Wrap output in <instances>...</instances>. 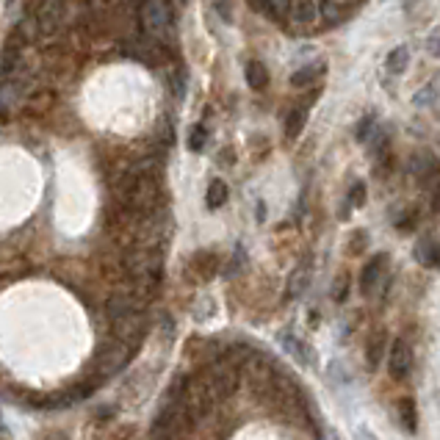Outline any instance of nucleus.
<instances>
[{
  "label": "nucleus",
  "mask_w": 440,
  "mask_h": 440,
  "mask_svg": "<svg viewBox=\"0 0 440 440\" xmlns=\"http://www.w3.org/2000/svg\"><path fill=\"white\" fill-rule=\"evenodd\" d=\"M177 401L183 404V410H186L194 421H200V418L216 404V399L211 394V388H208L202 371H197V374H191V377L183 380V385H180V391H177Z\"/></svg>",
  "instance_id": "1"
},
{
  "label": "nucleus",
  "mask_w": 440,
  "mask_h": 440,
  "mask_svg": "<svg viewBox=\"0 0 440 440\" xmlns=\"http://www.w3.org/2000/svg\"><path fill=\"white\" fill-rule=\"evenodd\" d=\"M191 424H194V418L183 410V404L175 399V401H169L158 413L155 427H153V435H155V440H183L188 435Z\"/></svg>",
  "instance_id": "2"
},
{
  "label": "nucleus",
  "mask_w": 440,
  "mask_h": 440,
  "mask_svg": "<svg viewBox=\"0 0 440 440\" xmlns=\"http://www.w3.org/2000/svg\"><path fill=\"white\" fill-rule=\"evenodd\" d=\"M141 25H144L147 37L164 42L167 31L172 25V6H169V0H144L141 3Z\"/></svg>",
  "instance_id": "3"
},
{
  "label": "nucleus",
  "mask_w": 440,
  "mask_h": 440,
  "mask_svg": "<svg viewBox=\"0 0 440 440\" xmlns=\"http://www.w3.org/2000/svg\"><path fill=\"white\" fill-rule=\"evenodd\" d=\"M64 11H67L64 0H42L37 14H34V20H28L25 28H31V37H44L47 39V37H53L58 31V25L64 20Z\"/></svg>",
  "instance_id": "4"
},
{
  "label": "nucleus",
  "mask_w": 440,
  "mask_h": 440,
  "mask_svg": "<svg viewBox=\"0 0 440 440\" xmlns=\"http://www.w3.org/2000/svg\"><path fill=\"white\" fill-rule=\"evenodd\" d=\"M161 255L158 252H153V250H141V252H133L131 258H128V271H131V277L138 283V285H144V288H155L158 285V280H161Z\"/></svg>",
  "instance_id": "5"
},
{
  "label": "nucleus",
  "mask_w": 440,
  "mask_h": 440,
  "mask_svg": "<svg viewBox=\"0 0 440 440\" xmlns=\"http://www.w3.org/2000/svg\"><path fill=\"white\" fill-rule=\"evenodd\" d=\"M111 327H114L117 341H122V344H128V347H136L138 338H141V332H144V316H141L138 310H131V313H125V316L111 318Z\"/></svg>",
  "instance_id": "6"
},
{
  "label": "nucleus",
  "mask_w": 440,
  "mask_h": 440,
  "mask_svg": "<svg viewBox=\"0 0 440 440\" xmlns=\"http://www.w3.org/2000/svg\"><path fill=\"white\" fill-rule=\"evenodd\" d=\"M388 371H391V377H394L396 382L410 377V371H413V349H410L407 341L396 338V341L391 344V352H388Z\"/></svg>",
  "instance_id": "7"
},
{
  "label": "nucleus",
  "mask_w": 440,
  "mask_h": 440,
  "mask_svg": "<svg viewBox=\"0 0 440 440\" xmlns=\"http://www.w3.org/2000/svg\"><path fill=\"white\" fill-rule=\"evenodd\" d=\"M385 268H388V255L385 252H380L377 258H371L368 264L363 266V271H360V294L363 297H371L377 291V285L385 277Z\"/></svg>",
  "instance_id": "8"
},
{
  "label": "nucleus",
  "mask_w": 440,
  "mask_h": 440,
  "mask_svg": "<svg viewBox=\"0 0 440 440\" xmlns=\"http://www.w3.org/2000/svg\"><path fill=\"white\" fill-rule=\"evenodd\" d=\"M131 349L128 344H117V347H108L105 352H100L97 357V365H100V374H103V380L108 377V374H117V371H122L125 368V363L131 360Z\"/></svg>",
  "instance_id": "9"
},
{
  "label": "nucleus",
  "mask_w": 440,
  "mask_h": 440,
  "mask_svg": "<svg viewBox=\"0 0 440 440\" xmlns=\"http://www.w3.org/2000/svg\"><path fill=\"white\" fill-rule=\"evenodd\" d=\"M288 14H291V20L299 28H310L321 17V3L318 0H291L288 3Z\"/></svg>",
  "instance_id": "10"
},
{
  "label": "nucleus",
  "mask_w": 440,
  "mask_h": 440,
  "mask_svg": "<svg viewBox=\"0 0 440 440\" xmlns=\"http://www.w3.org/2000/svg\"><path fill=\"white\" fill-rule=\"evenodd\" d=\"M415 261L421 266H429V268H440V235L429 233V235H421V241L415 244L413 250Z\"/></svg>",
  "instance_id": "11"
},
{
  "label": "nucleus",
  "mask_w": 440,
  "mask_h": 440,
  "mask_svg": "<svg viewBox=\"0 0 440 440\" xmlns=\"http://www.w3.org/2000/svg\"><path fill=\"white\" fill-rule=\"evenodd\" d=\"M385 344H388L385 330H377V332L368 338V344H365V363H368V368H377V365L382 363V357H385Z\"/></svg>",
  "instance_id": "12"
},
{
  "label": "nucleus",
  "mask_w": 440,
  "mask_h": 440,
  "mask_svg": "<svg viewBox=\"0 0 440 440\" xmlns=\"http://www.w3.org/2000/svg\"><path fill=\"white\" fill-rule=\"evenodd\" d=\"M324 72H327V64H324V61H313V64L302 67V70H297V72L291 75V86L305 89V86H310V84H316Z\"/></svg>",
  "instance_id": "13"
},
{
  "label": "nucleus",
  "mask_w": 440,
  "mask_h": 440,
  "mask_svg": "<svg viewBox=\"0 0 440 440\" xmlns=\"http://www.w3.org/2000/svg\"><path fill=\"white\" fill-rule=\"evenodd\" d=\"M438 100H440V72H435L424 86L413 94V103L421 108V105H432V103H438Z\"/></svg>",
  "instance_id": "14"
},
{
  "label": "nucleus",
  "mask_w": 440,
  "mask_h": 440,
  "mask_svg": "<svg viewBox=\"0 0 440 440\" xmlns=\"http://www.w3.org/2000/svg\"><path fill=\"white\" fill-rule=\"evenodd\" d=\"M399 421L407 432H415L418 429V410H415V399L413 396H401L399 399Z\"/></svg>",
  "instance_id": "15"
},
{
  "label": "nucleus",
  "mask_w": 440,
  "mask_h": 440,
  "mask_svg": "<svg viewBox=\"0 0 440 440\" xmlns=\"http://www.w3.org/2000/svg\"><path fill=\"white\" fill-rule=\"evenodd\" d=\"M305 119H308V108L305 105H299V108H291L288 111V117H285V138H297L302 128H305Z\"/></svg>",
  "instance_id": "16"
},
{
  "label": "nucleus",
  "mask_w": 440,
  "mask_h": 440,
  "mask_svg": "<svg viewBox=\"0 0 440 440\" xmlns=\"http://www.w3.org/2000/svg\"><path fill=\"white\" fill-rule=\"evenodd\" d=\"M407 64H410V50H407V44L394 47L391 56H388V61H385V67H388L391 75H401V72L407 70Z\"/></svg>",
  "instance_id": "17"
},
{
  "label": "nucleus",
  "mask_w": 440,
  "mask_h": 440,
  "mask_svg": "<svg viewBox=\"0 0 440 440\" xmlns=\"http://www.w3.org/2000/svg\"><path fill=\"white\" fill-rule=\"evenodd\" d=\"M227 183L224 180H211V186H208V194H205V205L211 208V211H216V208H221L224 202H227Z\"/></svg>",
  "instance_id": "18"
},
{
  "label": "nucleus",
  "mask_w": 440,
  "mask_h": 440,
  "mask_svg": "<svg viewBox=\"0 0 440 440\" xmlns=\"http://www.w3.org/2000/svg\"><path fill=\"white\" fill-rule=\"evenodd\" d=\"M283 347L294 354L297 363H302V365H310V363H313V352H310L302 341H297L294 335H283Z\"/></svg>",
  "instance_id": "19"
},
{
  "label": "nucleus",
  "mask_w": 440,
  "mask_h": 440,
  "mask_svg": "<svg viewBox=\"0 0 440 440\" xmlns=\"http://www.w3.org/2000/svg\"><path fill=\"white\" fill-rule=\"evenodd\" d=\"M247 84L252 89H266L268 86V70H266L261 61H250L247 64Z\"/></svg>",
  "instance_id": "20"
},
{
  "label": "nucleus",
  "mask_w": 440,
  "mask_h": 440,
  "mask_svg": "<svg viewBox=\"0 0 440 440\" xmlns=\"http://www.w3.org/2000/svg\"><path fill=\"white\" fill-rule=\"evenodd\" d=\"M308 280H310V268L308 266H299V268L291 274V280H288V299H297V297L308 288Z\"/></svg>",
  "instance_id": "21"
},
{
  "label": "nucleus",
  "mask_w": 440,
  "mask_h": 440,
  "mask_svg": "<svg viewBox=\"0 0 440 440\" xmlns=\"http://www.w3.org/2000/svg\"><path fill=\"white\" fill-rule=\"evenodd\" d=\"M131 310H136V302H133L131 297L117 294V297H111V299H108V316H111V318L125 316V313H131Z\"/></svg>",
  "instance_id": "22"
},
{
  "label": "nucleus",
  "mask_w": 440,
  "mask_h": 440,
  "mask_svg": "<svg viewBox=\"0 0 440 440\" xmlns=\"http://www.w3.org/2000/svg\"><path fill=\"white\" fill-rule=\"evenodd\" d=\"M205 138H208V128H205V125H194L191 133H188V150H191V153H202Z\"/></svg>",
  "instance_id": "23"
},
{
  "label": "nucleus",
  "mask_w": 440,
  "mask_h": 440,
  "mask_svg": "<svg viewBox=\"0 0 440 440\" xmlns=\"http://www.w3.org/2000/svg\"><path fill=\"white\" fill-rule=\"evenodd\" d=\"M347 297H349V274H341L335 280V285H332V299L335 302H347Z\"/></svg>",
  "instance_id": "24"
},
{
  "label": "nucleus",
  "mask_w": 440,
  "mask_h": 440,
  "mask_svg": "<svg viewBox=\"0 0 440 440\" xmlns=\"http://www.w3.org/2000/svg\"><path fill=\"white\" fill-rule=\"evenodd\" d=\"M349 205H354V208L365 205V183L363 180H354V186L349 188Z\"/></svg>",
  "instance_id": "25"
},
{
  "label": "nucleus",
  "mask_w": 440,
  "mask_h": 440,
  "mask_svg": "<svg viewBox=\"0 0 440 440\" xmlns=\"http://www.w3.org/2000/svg\"><path fill=\"white\" fill-rule=\"evenodd\" d=\"M371 131H377L374 117H363V119L357 122V128H354V138H357V141H368V133Z\"/></svg>",
  "instance_id": "26"
},
{
  "label": "nucleus",
  "mask_w": 440,
  "mask_h": 440,
  "mask_svg": "<svg viewBox=\"0 0 440 440\" xmlns=\"http://www.w3.org/2000/svg\"><path fill=\"white\" fill-rule=\"evenodd\" d=\"M197 268L202 271V277H211L214 271H216V261H214V255H197Z\"/></svg>",
  "instance_id": "27"
},
{
  "label": "nucleus",
  "mask_w": 440,
  "mask_h": 440,
  "mask_svg": "<svg viewBox=\"0 0 440 440\" xmlns=\"http://www.w3.org/2000/svg\"><path fill=\"white\" fill-rule=\"evenodd\" d=\"M365 244H368L365 230H357V233L352 235V241H349V252H352V255H360V252L365 250Z\"/></svg>",
  "instance_id": "28"
},
{
  "label": "nucleus",
  "mask_w": 440,
  "mask_h": 440,
  "mask_svg": "<svg viewBox=\"0 0 440 440\" xmlns=\"http://www.w3.org/2000/svg\"><path fill=\"white\" fill-rule=\"evenodd\" d=\"M427 50H429V56H435V58H440V25L427 37Z\"/></svg>",
  "instance_id": "29"
},
{
  "label": "nucleus",
  "mask_w": 440,
  "mask_h": 440,
  "mask_svg": "<svg viewBox=\"0 0 440 440\" xmlns=\"http://www.w3.org/2000/svg\"><path fill=\"white\" fill-rule=\"evenodd\" d=\"M396 227L401 230V233H410V230L415 227V214H413V211H407L401 219H396Z\"/></svg>",
  "instance_id": "30"
},
{
  "label": "nucleus",
  "mask_w": 440,
  "mask_h": 440,
  "mask_svg": "<svg viewBox=\"0 0 440 440\" xmlns=\"http://www.w3.org/2000/svg\"><path fill=\"white\" fill-rule=\"evenodd\" d=\"M432 211H435V214H440V186L435 188V197H432Z\"/></svg>",
  "instance_id": "31"
},
{
  "label": "nucleus",
  "mask_w": 440,
  "mask_h": 440,
  "mask_svg": "<svg viewBox=\"0 0 440 440\" xmlns=\"http://www.w3.org/2000/svg\"><path fill=\"white\" fill-rule=\"evenodd\" d=\"M44 440H70V438L61 435V432H50V435H44Z\"/></svg>",
  "instance_id": "32"
},
{
  "label": "nucleus",
  "mask_w": 440,
  "mask_h": 440,
  "mask_svg": "<svg viewBox=\"0 0 440 440\" xmlns=\"http://www.w3.org/2000/svg\"><path fill=\"white\" fill-rule=\"evenodd\" d=\"M11 6H14V0H6V11H8V8H11Z\"/></svg>",
  "instance_id": "33"
},
{
  "label": "nucleus",
  "mask_w": 440,
  "mask_h": 440,
  "mask_svg": "<svg viewBox=\"0 0 440 440\" xmlns=\"http://www.w3.org/2000/svg\"><path fill=\"white\" fill-rule=\"evenodd\" d=\"M0 440H3V438H0Z\"/></svg>",
  "instance_id": "34"
}]
</instances>
